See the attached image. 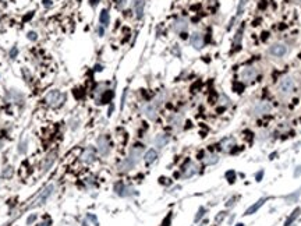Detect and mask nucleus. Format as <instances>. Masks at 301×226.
Instances as JSON below:
<instances>
[{
  "instance_id": "f257e3e1",
  "label": "nucleus",
  "mask_w": 301,
  "mask_h": 226,
  "mask_svg": "<svg viewBox=\"0 0 301 226\" xmlns=\"http://www.w3.org/2000/svg\"><path fill=\"white\" fill-rule=\"evenodd\" d=\"M293 89H294V78H293L291 75L283 77V78L280 80L279 85H277V92H279V95L283 96V98H287L289 95H291Z\"/></svg>"
},
{
  "instance_id": "f03ea898",
  "label": "nucleus",
  "mask_w": 301,
  "mask_h": 226,
  "mask_svg": "<svg viewBox=\"0 0 301 226\" xmlns=\"http://www.w3.org/2000/svg\"><path fill=\"white\" fill-rule=\"evenodd\" d=\"M66 99V96L63 95V93L60 92V91H57V89H53V91H50L46 96H45V102L48 103L49 106H53V108H57V106H60L61 103H63V101Z\"/></svg>"
},
{
  "instance_id": "7ed1b4c3",
  "label": "nucleus",
  "mask_w": 301,
  "mask_h": 226,
  "mask_svg": "<svg viewBox=\"0 0 301 226\" xmlns=\"http://www.w3.org/2000/svg\"><path fill=\"white\" fill-rule=\"evenodd\" d=\"M287 53V46L284 43H273L269 48V54L275 56V57H282Z\"/></svg>"
},
{
  "instance_id": "20e7f679",
  "label": "nucleus",
  "mask_w": 301,
  "mask_h": 226,
  "mask_svg": "<svg viewBox=\"0 0 301 226\" xmlns=\"http://www.w3.org/2000/svg\"><path fill=\"white\" fill-rule=\"evenodd\" d=\"M258 75V70L255 67H245V69L241 71V78L245 81V83H251L254 80L257 78Z\"/></svg>"
},
{
  "instance_id": "39448f33",
  "label": "nucleus",
  "mask_w": 301,
  "mask_h": 226,
  "mask_svg": "<svg viewBox=\"0 0 301 226\" xmlns=\"http://www.w3.org/2000/svg\"><path fill=\"white\" fill-rule=\"evenodd\" d=\"M190 42H191V45H193L195 49H201L204 45V38H202V34H199V32H194L193 35H191V38H190Z\"/></svg>"
},
{
  "instance_id": "423d86ee",
  "label": "nucleus",
  "mask_w": 301,
  "mask_h": 226,
  "mask_svg": "<svg viewBox=\"0 0 301 226\" xmlns=\"http://www.w3.org/2000/svg\"><path fill=\"white\" fill-rule=\"evenodd\" d=\"M142 113L149 119H155L156 117V113H158V108H155L152 103H148L142 108Z\"/></svg>"
},
{
  "instance_id": "0eeeda50",
  "label": "nucleus",
  "mask_w": 301,
  "mask_h": 226,
  "mask_svg": "<svg viewBox=\"0 0 301 226\" xmlns=\"http://www.w3.org/2000/svg\"><path fill=\"white\" fill-rule=\"evenodd\" d=\"M187 28H188V24L184 18H177V20L174 21V24H173V30L176 31V32H183V31H186Z\"/></svg>"
},
{
  "instance_id": "6e6552de",
  "label": "nucleus",
  "mask_w": 301,
  "mask_h": 226,
  "mask_svg": "<svg viewBox=\"0 0 301 226\" xmlns=\"http://www.w3.org/2000/svg\"><path fill=\"white\" fill-rule=\"evenodd\" d=\"M254 112L257 114H263V113H269L271 112V103L269 102H259L255 106V110Z\"/></svg>"
},
{
  "instance_id": "1a4fd4ad",
  "label": "nucleus",
  "mask_w": 301,
  "mask_h": 226,
  "mask_svg": "<svg viewBox=\"0 0 301 226\" xmlns=\"http://www.w3.org/2000/svg\"><path fill=\"white\" fill-rule=\"evenodd\" d=\"M265 201H266L265 198H262V200L257 201V204H254V205H251V206H250V208L247 209V211L244 212V215H252L254 212H257L258 209H259V208H261V206L263 205V202H265Z\"/></svg>"
},
{
  "instance_id": "9d476101",
  "label": "nucleus",
  "mask_w": 301,
  "mask_h": 226,
  "mask_svg": "<svg viewBox=\"0 0 301 226\" xmlns=\"http://www.w3.org/2000/svg\"><path fill=\"white\" fill-rule=\"evenodd\" d=\"M98 149H99V152L103 154V155L108 152L109 144H108V141H106V138H105V137H100L98 140Z\"/></svg>"
},
{
  "instance_id": "9b49d317",
  "label": "nucleus",
  "mask_w": 301,
  "mask_h": 226,
  "mask_svg": "<svg viewBox=\"0 0 301 226\" xmlns=\"http://www.w3.org/2000/svg\"><path fill=\"white\" fill-rule=\"evenodd\" d=\"M144 6H145V1H144V0H138V1L135 3V14H137V18H142Z\"/></svg>"
},
{
  "instance_id": "f8f14e48",
  "label": "nucleus",
  "mask_w": 301,
  "mask_h": 226,
  "mask_svg": "<svg viewBox=\"0 0 301 226\" xmlns=\"http://www.w3.org/2000/svg\"><path fill=\"white\" fill-rule=\"evenodd\" d=\"M181 122H183V114H180V113H174V114H172L170 123H172L173 126H181Z\"/></svg>"
},
{
  "instance_id": "ddd939ff",
  "label": "nucleus",
  "mask_w": 301,
  "mask_h": 226,
  "mask_svg": "<svg viewBox=\"0 0 301 226\" xmlns=\"http://www.w3.org/2000/svg\"><path fill=\"white\" fill-rule=\"evenodd\" d=\"M156 156H158V154H156V151L155 149H149L148 152L145 154V162L148 163H152L155 159H156Z\"/></svg>"
},
{
  "instance_id": "4468645a",
  "label": "nucleus",
  "mask_w": 301,
  "mask_h": 226,
  "mask_svg": "<svg viewBox=\"0 0 301 226\" xmlns=\"http://www.w3.org/2000/svg\"><path fill=\"white\" fill-rule=\"evenodd\" d=\"M109 13L106 10H102V13H100V15H99V21H100V24L103 25V27H108L109 25Z\"/></svg>"
},
{
  "instance_id": "2eb2a0df",
  "label": "nucleus",
  "mask_w": 301,
  "mask_h": 226,
  "mask_svg": "<svg viewBox=\"0 0 301 226\" xmlns=\"http://www.w3.org/2000/svg\"><path fill=\"white\" fill-rule=\"evenodd\" d=\"M166 141H167V137H165V135H158L156 140H155V143H156V145H158L159 148L163 147V145L166 144Z\"/></svg>"
},
{
  "instance_id": "dca6fc26",
  "label": "nucleus",
  "mask_w": 301,
  "mask_h": 226,
  "mask_svg": "<svg viewBox=\"0 0 301 226\" xmlns=\"http://www.w3.org/2000/svg\"><path fill=\"white\" fill-rule=\"evenodd\" d=\"M52 191H53V186H49V187H48V188H46V190L43 191V194L40 196V201H45V200H46V198H48V197L52 194Z\"/></svg>"
},
{
  "instance_id": "f3484780",
  "label": "nucleus",
  "mask_w": 301,
  "mask_h": 226,
  "mask_svg": "<svg viewBox=\"0 0 301 226\" xmlns=\"http://www.w3.org/2000/svg\"><path fill=\"white\" fill-rule=\"evenodd\" d=\"M298 214H300V208H297L296 211L293 212V215H291L290 218L287 219V222H286V226H289V225H290L291 222H293V221H294V219H296V218H297V216H298Z\"/></svg>"
},
{
  "instance_id": "a211bd4d",
  "label": "nucleus",
  "mask_w": 301,
  "mask_h": 226,
  "mask_svg": "<svg viewBox=\"0 0 301 226\" xmlns=\"http://www.w3.org/2000/svg\"><path fill=\"white\" fill-rule=\"evenodd\" d=\"M204 214H205V208H199V211H198V215L195 216V221H199L201 218L204 216Z\"/></svg>"
},
{
  "instance_id": "6ab92c4d",
  "label": "nucleus",
  "mask_w": 301,
  "mask_h": 226,
  "mask_svg": "<svg viewBox=\"0 0 301 226\" xmlns=\"http://www.w3.org/2000/svg\"><path fill=\"white\" fill-rule=\"evenodd\" d=\"M226 176H227V179H229V182H230V183H233L234 180H236V179H233V176H236V173L233 172V170H232V172H227Z\"/></svg>"
},
{
  "instance_id": "aec40b11",
  "label": "nucleus",
  "mask_w": 301,
  "mask_h": 226,
  "mask_svg": "<svg viewBox=\"0 0 301 226\" xmlns=\"http://www.w3.org/2000/svg\"><path fill=\"white\" fill-rule=\"evenodd\" d=\"M243 9H244V0H240V4H238V10H237V14L241 15Z\"/></svg>"
},
{
  "instance_id": "412c9836",
  "label": "nucleus",
  "mask_w": 301,
  "mask_h": 226,
  "mask_svg": "<svg viewBox=\"0 0 301 226\" xmlns=\"http://www.w3.org/2000/svg\"><path fill=\"white\" fill-rule=\"evenodd\" d=\"M224 216H226V212H219V215L216 216V223H219V222L222 221Z\"/></svg>"
},
{
  "instance_id": "4be33fe9",
  "label": "nucleus",
  "mask_w": 301,
  "mask_h": 226,
  "mask_svg": "<svg viewBox=\"0 0 301 226\" xmlns=\"http://www.w3.org/2000/svg\"><path fill=\"white\" fill-rule=\"evenodd\" d=\"M241 34H243V28H240V30H238V32H237V39H236L237 43L241 41Z\"/></svg>"
},
{
  "instance_id": "5701e85b",
  "label": "nucleus",
  "mask_w": 301,
  "mask_h": 226,
  "mask_svg": "<svg viewBox=\"0 0 301 226\" xmlns=\"http://www.w3.org/2000/svg\"><path fill=\"white\" fill-rule=\"evenodd\" d=\"M262 176H263V172H259V175H257V182H261Z\"/></svg>"
},
{
  "instance_id": "b1692460",
  "label": "nucleus",
  "mask_w": 301,
  "mask_h": 226,
  "mask_svg": "<svg viewBox=\"0 0 301 226\" xmlns=\"http://www.w3.org/2000/svg\"><path fill=\"white\" fill-rule=\"evenodd\" d=\"M30 39H35V34H30Z\"/></svg>"
},
{
  "instance_id": "393cba45",
  "label": "nucleus",
  "mask_w": 301,
  "mask_h": 226,
  "mask_svg": "<svg viewBox=\"0 0 301 226\" xmlns=\"http://www.w3.org/2000/svg\"><path fill=\"white\" fill-rule=\"evenodd\" d=\"M237 226H244V225H243V223H238V225H237Z\"/></svg>"
}]
</instances>
